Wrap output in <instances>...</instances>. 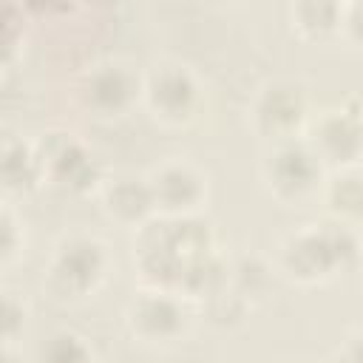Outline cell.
I'll return each mask as SVG.
<instances>
[{
    "instance_id": "4fadbf2b",
    "label": "cell",
    "mask_w": 363,
    "mask_h": 363,
    "mask_svg": "<svg viewBox=\"0 0 363 363\" xmlns=\"http://www.w3.org/2000/svg\"><path fill=\"white\" fill-rule=\"evenodd\" d=\"M45 184V170L43 159L37 153L34 139L23 136H6L3 150H0V187L3 196L11 199H26L37 193Z\"/></svg>"
},
{
    "instance_id": "7a4b0ae2",
    "label": "cell",
    "mask_w": 363,
    "mask_h": 363,
    "mask_svg": "<svg viewBox=\"0 0 363 363\" xmlns=\"http://www.w3.org/2000/svg\"><path fill=\"white\" fill-rule=\"evenodd\" d=\"M218 250L213 224L204 216L190 218H153L133 238V267L142 286L176 292L182 272L199 255Z\"/></svg>"
},
{
    "instance_id": "d4e9b609",
    "label": "cell",
    "mask_w": 363,
    "mask_h": 363,
    "mask_svg": "<svg viewBox=\"0 0 363 363\" xmlns=\"http://www.w3.org/2000/svg\"><path fill=\"white\" fill-rule=\"evenodd\" d=\"M360 167H363V164H360Z\"/></svg>"
},
{
    "instance_id": "8992f818",
    "label": "cell",
    "mask_w": 363,
    "mask_h": 363,
    "mask_svg": "<svg viewBox=\"0 0 363 363\" xmlns=\"http://www.w3.org/2000/svg\"><path fill=\"white\" fill-rule=\"evenodd\" d=\"M142 108L162 128H190L204 111V85L179 57H159L145 68Z\"/></svg>"
},
{
    "instance_id": "6da1fadb",
    "label": "cell",
    "mask_w": 363,
    "mask_h": 363,
    "mask_svg": "<svg viewBox=\"0 0 363 363\" xmlns=\"http://www.w3.org/2000/svg\"><path fill=\"white\" fill-rule=\"evenodd\" d=\"M363 261L360 227L337 218H318L284 233L272 252L278 278L298 286H323L349 272Z\"/></svg>"
},
{
    "instance_id": "3957f363",
    "label": "cell",
    "mask_w": 363,
    "mask_h": 363,
    "mask_svg": "<svg viewBox=\"0 0 363 363\" xmlns=\"http://www.w3.org/2000/svg\"><path fill=\"white\" fill-rule=\"evenodd\" d=\"M111 275L108 244L85 230L60 235L43 269L45 292L60 303H79L96 295Z\"/></svg>"
},
{
    "instance_id": "277c9868",
    "label": "cell",
    "mask_w": 363,
    "mask_h": 363,
    "mask_svg": "<svg viewBox=\"0 0 363 363\" xmlns=\"http://www.w3.org/2000/svg\"><path fill=\"white\" fill-rule=\"evenodd\" d=\"M145 68L125 57H102L79 71L74 79V99L79 111L96 122H119L142 108Z\"/></svg>"
},
{
    "instance_id": "9a60e30c",
    "label": "cell",
    "mask_w": 363,
    "mask_h": 363,
    "mask_svg": "<svg viewBox=\"0 0 363 363\" xmlns=\"http://www.w3.org/2000/svg\"><path fill=\"white\" fill-rule=\"evenodd\" d=\"M329 218L346 221L352 227L363 224V167H346L326 173L320 199Z\"/></svg>"
},
{
    "instance_id": "7c38bea8",
    "label": "cell",
    "mask_w": 363,
    "mask_h": 363,
    "mask_svg": "<svg viewBox=\"0 0 363 363\" xmlns=\"http://www.w3.org/2000/svg\"><path fill=\"white\" fill-rule=\"evenodd\" d=\"M99 199V210L102 216L122 227V230H142L145 224H150L156 218V207H153V196H150V184L147 176H136V173H116L108 176L102 190L96 193Z\"/></svg>"
},
{
    "instance_id": "d6986e66",
    "label": "cell",
    "mask_w": 363,
    "mask_h": 363,
    "mask_svg": "<svg viewBox=\"0 0 363 363\" xmlns=\"http://www.w3.org/2000/svg\"><path fill=\"white\" fill-rule=\"evenodd\" d=\"M28 323V301L14 292L6 289L3 292V306H0V332H3V346H14L23 337V329Z\"/></svg>"
},
{
    "instance_id": "ac0fdd59",
    "label": "cell",
    "mask_w": 363,
    "mask_h": 363,
    "mask_svg": "<svg viewBox=\"0 0 363 363\" xmlns=\"http://www.w3.org/2000/svg\"><path fill=\"white\" fill-rule=\"evenodd\" d=\"M26 252V221L14 210V201L3 199L0 207V267L9 269Z\"/></svg>"
},
{
    "instance_id": "7402d4cb",
    "label": "cell",
    "mask_w": 363,
    "mask_h": 363,
    "mask_svg": "<svg viewBox=\"0 0 363 363\" xmlns=\"http://www.w3.org/2000/svg\"><path fill=\"white\" fill-rule=\"evenodd\" d=\"M329 363H363V326H354L340 337Z\"/></svg>"
},
{
    "instance_id": "e0dca14e",
    "label": "cell",
    "mask_w": 363,
    "mask_h": 363,
    "mask_svg": "<svg viewBox=\"0 0 363 363\" xmlns=\"http://www.w3.org/2000/svg\"><path fill=\"white\" fill-rule=\"evenodd\" d=\"M37 363H94L91 343L74 329H54L37 349Z\"/></svg>"
},
{
    "instance_id": "8fae6325",
    "label": "cell",
    "mask_w": 363,
    "mask_h": 363,
    "mask_svg": "<svg viewBox=\"0 0 363 363\" xmlns=\"http://www.w3.org/2000/svg\"><path fill=\"white\" fill-rule=\"evenodd\" d=\"M145 176L159 218H190L204 213L210 199V179L196 162L184 156H167Z\"/></svg>"
},
{
    "instance_id": "ffe728a7",
    "label": "cell",
    "mask_w": 363,
    "mask_h": 363,
    "mask_svg": "<svg viewBox=\"0 0 363 363\" xmlns=\"http://www.w3.org/2000/svg\"><path fill=\"white\" fill-rule=\"evenodd\" d=\"M23 43H26V9L20 3H9L3 11V68L14 65Z\"/></svg>"
},
{
    "instance_id": "2e32d148",
    "label": "cell",
    "mask_w": 363,
    "mask_h": 363,
    "mask_svg": "<svg viewBox=\"0 0 363 363\" xmlns=\"http://www.w3.org/2000/svg\"><path fill=\"white\" fill-rule=\"evenodd\" d=\"M275 275L278 272H275L272 261L267 264L258 255L230 258V286L250 303V309H252V303H258L267 295V289H269V284H272Z\"/></svg>"
},
{
    "instance_id": "cb8c5ba5",
    "label": "cell",
    "mask_w": 363,
    "mask_h": 363,
    "mask_svg": "<svg viewBox=\"0 0 363 363\" xmlns=\"http://www.w3.org/2000/svg\"><path fill=\"white\" fill-rule=\"evenodd\" d=\"M298 363H309V360H298Z\"/></svg>"
},
{
    "instance_id": "603a6c76",
    "label": "cell",
    "mask_w": 363,
    "mask_h": 363,
    "mask_svg": "<svg viewBox=\"0 0 363 363\" xmlns=\"http://www.w3.org/2000/svg\"><path fill=\"white\" fill-rule=\"evenodd\" d=\"M3 363H20V354L14 346H3Z\"/></svg>"
},
{
    "instance_id": "52a82bcc",
    "label": "cell",
    "mask_w": 363,
    "mask_h": 363,
    "mask_svg": "<svg viewBox=\"0 0 363 363\" xmlns=\"http://www.w3.org/2000/svg\"><path fill=\"white\" fill-rule=\"evenodd\" d=\"M323 162L312 153L306 139L264 145L258 159V182L267 196L284 207H303L320 199L326 182Z\"/></svg>"
},
{
    "instance_id": "5bb4252c",
    "label": "cell",
    "mask_w": 363,
    "mask_h": 363,
    "mask_svg": "<svg viewBox=\"0 0 363 363\" xmlns=\"http://www.w3.org/2000/svg\"><path fill=\"white\" fill-rule=\"evenodd\" d=\"M286 20L292 34L309 45H326L340 40L343 3L337 0H298L289 3Z\"/></svg>"
},
{
    "instance_id": "9c48e42d",
    "label": "cell",
    "mask_w": 363,
    "mask_h": 363,
    "mask_svg": "<svg viewBox=\"0 0 363 363\" xmlns=\"http://www.w3.org/2000/svg\"><path fill=\"white\" fill-rule=\"evenodd\" d=\"M193 315L190 301H184L179 292L142 286L133 292V298L125 303V329L128 335L150 349H167L184 340L190 332Z\"/></svg>"
},
{
    "instance_id": "30bf717a",
    "label": "cell",
    "mask_w": 363,
    "mask_h": 363,
    "mask_svg": "<svg viewBox=\"0 0 363 363\" xmlns=\"http://www.w3.org/2000/svg\"><path fill=\"white\" fill-rule=\"evenodd\" d=\"M303 139L329 173L360 167L363 164V105L357 99H346V102L315 111Z\"/></svg>"
},
{
    "instance_id": "44dd1931",
    "label": "cell",
    "mask_w": 363,
    "mask_h": 363,
    "mask_svg": "<svg viewBox=\"0 0 363 363\" xmlns=\"http://www.w3.org/2000/svg\"><path fill=\"white\" fill-rule=\"evenodd\" d=\"M340 43L363 51V0L343 3V26H340Z\"/></svg>"
},
{
    "instance_id": "5b68a950",
    "label": "cell",
    "mask_w": 363,
    "mask_h": 363,
    "mask_svg": "<svg viewBox=\"0 0 363 363\" xmlns=\"http://www.w3.org/2000/svg\"><path fill=\"white\" fill-rule=\"evenodd\" d=\"M312 113V94L298 77H267L247 102V125L264 145L303 139Z\"/></svg>"
},
{
    "instance_id": "ba28073f",
    "label": "cell",
    "mask_w": 363,
    "mask_h": 363,
    "mask_svg": "<svg viewBox=\"0 0 363 363\" xmlns=\"http://www.w3.org/2000/svg\"><path fill=\"white\" fill-rule=\"evenodd\" d=\"M37 153L43 159L45 184L57 187L65 196H96L105 184V170L96 153L85 145V139L65 128H51L34 139Z\"/></svg>"
}]
</instances>
